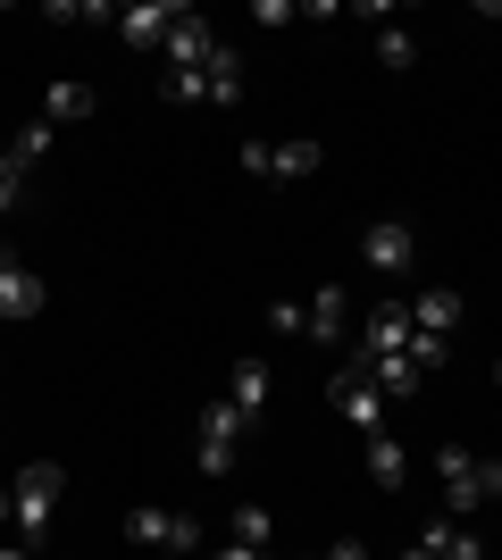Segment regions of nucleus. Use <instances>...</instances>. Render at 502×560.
Returning <instances> with one entry per match:
<instances>
[{"mask_svg":"<svg viewBox=\"0 0 502 560\" xmlns=\"http://www.w3.org/2000/svg\"><path fill=\"white\" fill-rule=\"evenodd\" d=\"M435 477H444V502H453V518L486 511V502H502V460H478L469 444H444L435 452Z\"/></svg>","mask_w":502,"mask_h":560,"instance_id":"1","label":"nucleus"},{"mask_svg":"<svg viewBox=\"0 0 502 560\" xmlns=\"http://www.w3.org/2000/svg\"><path fill=\"white\" fill-rule=\"evenodd\" d=\"M453 327H460V293L453 284H435V293H410V369L428 376L435 360H444V343H453Z\"/></svg>","mask_w":502,"mask_h":560,"instance_id":"2","label":"nucleus"},{"mask_svg":"<svg viewBox=\"0 0 502 560\" xmlns=\"http://www.w3.org/2000/svg\"><path fill=\"white\" fill-rule=\"evenodd\" d=\"M243 435H252V419H243L235 401L218 394L201 419H192V468L201 477H235V452H243Z\"/></svg>","mask_w":502,"mask_h":560,"instance_id":"3","label":"nucleus"},{"mask_svg":"<svg viewBox=\"0 0 502 560\" xmlns=\"http://www.w3.org/2000/svg\"><path fill=\"white\" fill-rule=\"evenodd\" d=\"M59 493H68V468H59V460L17 468V486H9V511H17V544H43V536H50V511H59Z\"/></svg>","mask_w":502,"mask_h":560,"instance_id":"4","label":"nucleus"},{"mask_svg":"<svg viewBox=\"0 0 502 560\" xmlns=\"http://www.w3.org/2000/svg\"><path fill=\"white\" fill-rule=\"evenodd\" d=\"M126 544L135 552H201V518L167 511V502H135L126 511Z\"/></svg>","mask_w":502,"mask_h":560,"instance_id":"5","label":"nucleus"},{"mask_svg":"<svg viewBox=\"0 0 502 560\" xmlns=\"http://www.w3.org/2000/svg\"><path fill=\"white\" fill-rule=\"evenodd\" d=\"M327 401H335V410H343L352 427L385 435V394H377V376H369V360H360V351H352V360H343V369L327 376Z\"/></svg>","mask_w":502,"mask_h":560,"instance_id":"6","label":"nucleus"},{"mask_svg":"<svg viewBox=\"0 0 502 560\" xmlns=\"http://www.w3.org/2000/svg\"><path fill=\"white\" fill-rule=\"evenodd\" d=\"M360 259L394 284V277H410V268H419V234H410L402 218H377V226H360Z\"/></svg>","mask_w":502,"mask_h":560,"instance_id":"7","label":"nucleus"},{"mask_svg":"<svg viewBox=\"0 0 502 560\" xmlns=\"http://www.w3.org/2000/svg\"><path fill=\"white\" fill-rule=\"evenodd\" d=\"M302 335H311L318 351H343V343H352V302H343V284H318L311 302H302Z\"/></svg>","mask_w":502,"mask_h":560,"instance_id":"8","label":"nucleus"},{"mask_svg":"<svg viewBox=\"0 0 502 560\" xmlns=\"http://www.w3.org/2000/svg\"><path fill=\"white\" fill-rule=\"evenodd\" d=\"M43 302H50V284L34 277L25 259L0 252V318H43Z\"/></svg>","mask_w":502,"mask_h":560,"instance_id":"9","label":"nucleus"},{"mask_svg":"<svg viewBox=\"0 0 502 560\" xmlns=\"http://www.w3.org/2000/svg\"><path fill=\"white\" fill-rule=\"evenodd\" d=\"M360 351H369V360H385V351H410V302H402V293H385V302L369 310Z\"/></svg>","mask_w":502,"mask_h":560,"instance_id":"10","label":"nucleus"},{"mask_svg":"<svg viewBox=\"0 0 502 560\" xmlns=\"http://www.w3.org/2000/svg\"><path fill=\"white\" fill-rule=\"evenodd\" d=\"M176 18H185L176 0H135V9H118V34H126V43H143V50H160L167 34H176Z\"/></svg>","mask_w":502,"mask_h":560,"instance_id":"11","label":"nucleus"},{"mask_svg":"<svg viewBox=\"0 0 502 560\" xmlns=\"http://www.w3.org/2000/svg\"><path fill=\"white\" fill-rule=\"evenodd\" d=\"M167 68H210V59H218V50H226V43H218V34H210V25H201V18H192V9H185V18H176V34H167Z\"/></svg>","mask_w":502,"mask_h":560,"instance_id":"12","label":"nucleus"},{"mask_svg":"<svg viewBox=\"0 0 502 560\" xmlns=\"http://www.w3.org/2000/svg\"><path fill=\"white\" fill-rule=\"evenodd\" d=\"M226 401H235L243 419L260 427V410H268V401H277V369H268V360H243V369L226 376Z\"/></svg>","mask_w":502,"mask_h":560,"instance_id":"13","label":"nucleus"},{"mask_svg":"<svg viewBox=\"0 0 502 560\" xmlns=\"http://www.w3.org/2000/svg\"><path fill=\"white\" fill-rule=\"evenodd\" d=\"M43 160H50V126H43V117H34V126H17V135L0 142V167H9V176H34Z\"/></svg>","mask_w":502,"mask_h":560,"instance_id":"14","label":"nucleus"},{"mask_svg":"<svg viewBox=\"0 0 502 560\" xmlns=\"http://www.w3.org/2000/svg\"><path fill=\"white\" fill-rule=\"evenodd\" d=\"M428 560H486V544H478V527H460V518H435L428 536Z\"/></svg>","mask_w":502,"mask_h":560,"instance_id":"15","label":"nucleus"},{"mask_svg":"<svg viewBox=\"0 0 502 560\" xmlns=\"http://www.w3.org/2000/svg\"><path fill=\"white\" fill-rule=\"evenodd\" d=\"M101 101H93V84H50L43 93V126H84Z\"/></svg>","mask_w":502,"mask_h":560,"instance_id":"16","label":"nucleus"},{"mask_svg":"<svg viewBox=\"0 0 502 560\" xmlns=\"http://www.w3.org/2000/svg\"><path fill=\"white\" fill-rule=\"evenodd\" d=\"M360 360H369V351H360ZM369 376H377V394H385V401H410L419 385H428V376L410 369L402 351H385V360H369Z\"/></svg>","mask_w":502,"mask_h":560,"instance_id":"17","label":"nucleus"},{"mask_svg":"<svg viewBox=\"0 0 502 560\" xmlns=\"http://www.w3.org/2000/svg\"><path fill=\"white\" fill-rule=\"evenodd\" d=\"M369 477H377L385 493H402L410 486V452L394 444V435H369Z\"/></svg>","mask_w":502,"mask_h":560,"instance_id":"18","label":"nucleus"},{"mask_svg":"<svg viewBox=\"0 0 502 560\" xmlns=\"http://www.w3.org/2000/svg\"><path fill=\"white\" fill-rule=\"evenodd\" d=\"M226 544H252V552H268V544H277V518H268L260 502H235V518H226Z\"/></svg>","mask_w":502,"mask_h":560,"instance_id":"19","label":"nucleus"},{"mask_svg":"<svg viewBox=\"0 0 502 560\" xmlns=\"http://www.w3.org/2000/svg\"><path fill=\"white\" fill-rule=\"evenodd\" d=\"M160 101H176V109H210V75H201V68H167Z\"/></svg>","mask_w":502,"mask_h":560,"instance_id":"20","label":"nucleus"},{"mask_svg":"<svg viewBox=\"0 0 502 560\" xmlns=\"http://www.w3.org/2000/svg\"><path fill=\"white\" fill-rule=\"evenodd\" d=\"M201 75H210V109H226V101H243V59H235V43L218 50V59H210V68H201Z\"/></svg>","mask_w":502,"mask_h":560,"instance_id":"21","label":"nucleus"},{"mask_svg":"<svg viewBox=\"0 0 502 560\" xmlns=\"http://www.w3.org/2000/svg\"><path fill=\"white\" fill-rule=\"evenodd\" d=\"M318 160H327L318 142H277V185H311Z\"/></svg>","mask_w":502,"mask_h":560,"instance_id":"22","label":"nucleus"},{"mask_svg":"<svg viewBox=\"0 0 502 560\" xmlns=\"http://www.w3.org/2000/svg\"><path fill=\"white\" fill-rule=\"evenodd\" d=\"M377 68H419V34H410V25H377Z\"/></svg>","mask_w":502,"mask_h":560,"instance_id":"23","label":"nucleus"},{"mask_svg":"<svg viewBox=\"0 0 502 560\" xmlns=\"http://www.w3.org/2000/svg\"><path fill=\"white\" fill-rule=\"evenodd\" d=\"M235 160H243V176H252V185H277V142H243Z\"/></svg>","mask_w":502,"mask_h":560,"instance_id":"24","label":"nucleus"},{"mask_svg":"<svg viewBox=\"0 0 502 560\" xmlns=\"http://www.w3.org/2000/svg\"><path fill=\"white\" fill-rule=\"evenodd\" d=\"M252 18H260V25H293V18H311V9H293V0H260Z\"/></svg>","mask_w":502,"mask_h":560,"instance_id":"25","label":"nucleus"},{"mask_svg":"<svg viewBox=\"0 0 502 560\" xmlns=\"http://www.w3.org/2000/svg\"><path fill=\"white\" fill-rule=\"evenodd\" d=\"M268 327H277V335L293 343V335H302V302H277V310H268Z\"/></svg>","mask_w":502,"mask_h":560,"instance_id":"26","label":"nucleus"},{"mask_svg":"<svg viewBox=\"0 0 502 560\" xmlns=\"http://www.w3.org/2000/svg\"><path fill=\"white\" fill-rule=\"evenodd\" d=\"M17 192H25V176H9V167H0V218L17 210Z\"/></svg>","mask_w":502,"mask_h":560,"instance_id":"27","label":"nucleus"},{"mask_svg":"<svg viewBox=\"0 0 502 560\" xmlns=\"http://www.w3.org/2000/svg\"><path fill=\"white\" fill-rule=\"evenodd\" d=\"M327 560H369V544H360V536H343V544H327Z\"/></svg>","mask_w":502,"mask_h":560,"instance_id":"28","label":"nucleus"},{"mask_svg":"<svg viewBox=\"0 0 502 560\" xmlns=\"http://www.w3.org/2000/svg\"><path fill=\"white\" fill-rule=\"evenodd\" d=\"M210 560H268V552H252V544H218Z\"/></svg>","mask_w":502,"mask_h":560,"instance_id":"29","label":"nucleus"},{"mask_svg":"<svg viewBox=\"0 0 502 560\" xmlns=\"http://www.w3.org/2000/svg\"><path fill=\"white\" fill-rule=\"evenodd\" d=\"M0 560H34V544H17V536H9V544H0Z\"/></svg>","mask_w":502,"mask_h":560,"instance_id":"30","label":"nucleus"},{"mask_svg":"<svg viewBox=\"0 0 502 560\" xmlns=\"http://www.w3.org/2000/svg\"><path fill=\"white\" fill-rule=\"evenodd\" d=\"M402 560H428V544H410V552H402Z\"/></svg>","mask_w":502,"mask_h":560,"instance_id":"31","label":"nucleus"},{"mask_svg":"<svg viewBox=\"0 0 502 560\" xmlns=\"http://www.w3.org/2000/svg\"><path fill=\"white\" fill-rule=\"evenodd\" d=\"M494 385H502V360H494Z\"/></svg>","mask_w":502,"mask_h":560,"instance_id":"32","label":"nucleus"},{"mask_svg":"<svg viewBox=\"0 0 502 560\" xmlns=\"http://www.w3.org/2000/svg\"><path fill=\"white\" fill-rule=\"evenodd\" d=\"M311 560H327V552H311Z\"/></svg>","mask_w":502,"mask_h":560,"instance_id":"33","label":"nucleus"}]
</instances>
